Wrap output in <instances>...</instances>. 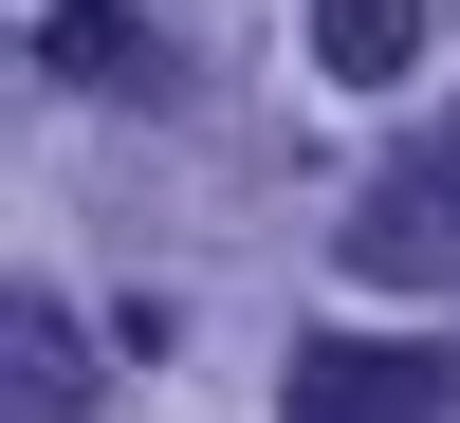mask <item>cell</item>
<instances>
[{"instance_id": "cell-1", "label": "cell", "mask_w": 460, "mask_h": 423, "mask_svg": "<svg viewBox=\"0 0 460 423\" xmlns=\"http://www.w3.org/2000/svg\"><path fill=\"white\" fill-rule=\"evenodd\" d=\"M350 277L368 295H460V110H424V129L350 184Z\"/></svg>"}, {"instance_id": "cell-2", "label": "cell", "mask_w": 460, "mask_h": 423, "mask_svg": "<svg viewBox=\"0 0 460 423\" xmlns=\"http://www.w3.org/2000/svg\"><path fill=\"white\" fill-rule=\"evenodd\" d=\"M295 423H460V350H424V331H314V350L277 368Z\"/></svg>"}, {"instance_id": "cell-3", "label": "cell", "mask_w": 460, "mask_h": 423, "mask_svg": "<svg viewBox=\"0 0 460 423\" xmlns=\"http://www.w3.org/2000/svg\"><path fill=\"white\" fill-rule=\"evenodd\" d=\"M314 56L350 74V93H387V74L424 56V0H314Z\"/></svg>"}, {"instance_id": "cell-4", "label": "cell", "mask_w": 460, "mask_h": 423, "mask_svg": "<svg viewBox=\"0 0 460 423\" xmlns=\"http://www.w3.org/2000/svg\"><path fill=\"white\" fill-rule=\"evenodd\" d=\"M37 74H74V93H93V74H147V37L111 19V0H56V19H37Z\"/></svg>"}, {"instance_id": "cell-5", "label": "cell", "mask_w": 460, "mask_h": 423, "mask_svg": "<svg viewBox=\"0 0 460 423\" xmlns=\"http://www.w3.org/2000/svg\"><path fill=\"white\" fill-rule=\"evenodd\" d=\"M0 368H19V405H37V423H56L74 387H93V368H74V313H56V295H19V331H0Z\"/></svg>"}]
</instances>
